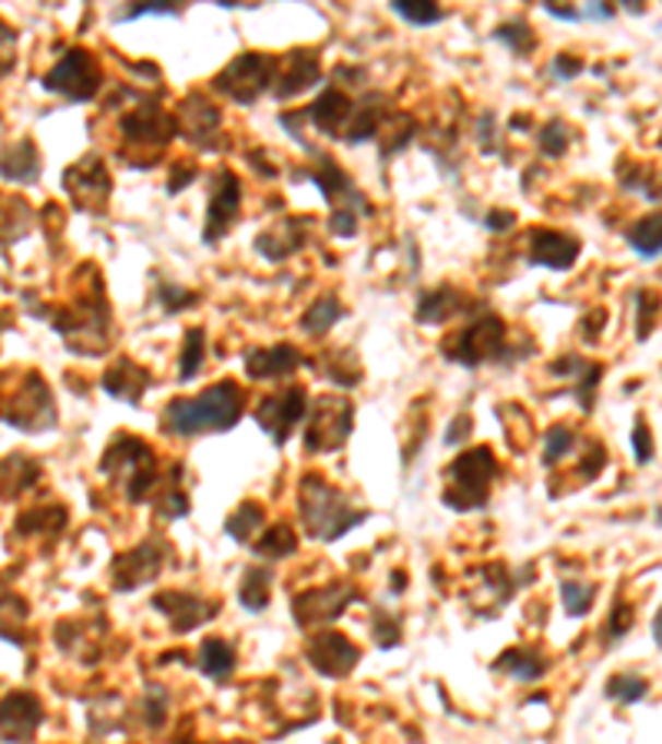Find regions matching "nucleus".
I'll return each mask as SVG.
<instances>
[{
  "label": "nucleus",
  "instance_id": "obj_1",
  "mask_svg": "<svg viewBox=\"0 0 662 744\" xmlns=\"http://www.w3.org/2000/svg\"><path fill=\"white\" fill-rule=\"evenodd\" d=\"M246 411V394L236 381H218L199 398H179L163 411V424L176 437H199L215 430H233Z\"/></svg>",
  "mask_w": 662,
  "mask_h": 744
},
{
  "label": "nucleus",
  "instance_id": "obj_33",
  "mask_svg": "<svg viewBox=\"0 0 662 744\" xmlns=\"http://www.w3.org/2000/svg\"><path fill=\"white\" fill-rule=\"evenodd\" d=\"M342 315H345V308H342V302H339L335 295H321V298L305 311L302 331H305V334H324V331H331V324H335Z\"/></svg>",
  "mask_w": 662,
  "mask_h": 744
},
{
  "label": "nucleus",
  "instance_id": "obj_29",
  "mask_svg": "<svg viewBox=\"0 0 662 744\" xmlns=\"http://www.w3.org/2000/svg\"><path fill=\"white\" fill-rule=\"evenodd\" d=\"M626 241H629V248L636 256H642V259H659V241H662V219L652 212V215H646V219H639L629 232H626Z\"/></svg>",
  "mask_w": 662,
  "mask_h": 744
},
{
  "label": "nucleus",
  "instance_id": "obj_27",
  "mask_svg": "<svg viewBox=\"0 0 662 744\" xmlns=\"http://www.w3.org/2000/svg\"><path fill=\"white\" fill-rule=\"evenodd\" d=\"M199 669L212 682H226L236 672V649L226 639H205L199 646Z\"/></svg>",
  "mask_w": 662,
  "mask_h": 744
},
{
  "label": "nucleus",
  "instance_id": "obj_30",
  "mask_svg": "<svg viewBox=\"0 0 662 744\" xmlns=\"http://www.w3.org/2000/svg\"><path fill=\"white\" fill-rule=\"evenodd\" d=\"M497 669L500 672H510L517 682H536L543 672H546V659L530 652V649H510L497 659Z\"/></svg>",
  "mask_w": 662,
  "mask_h": 744
},
{
  "label": "nucleus",
  "instance_id": "obj_25",
  "mask_svg": "<svg viewBox=\"0 0 662 744\" xmlns=\"http://www.w3.org/2000/svg\"><path fill=\"white\" fill-rule=\"evenodd\" d=\"M40 176V153L31 140H21L0 153V179L8 182H34Z\"/></svg>",
  "mask_w": 662,
  "mask_h": 744
},
{
  "label": "nucleus",
  "instance_id": "obj_13",
  "mask_svg": "<svg viewBox=\"0 0 662 744\" xmlns=\"http://www.w3.org/2000/svg\"><path fill=\"white\" fill-rule=\"evenodd\" d=\"M305 414H308V394H305V388H288L282 394L262 398V404L256 408V421L262 424V430L275 444H285L288 434L298 427V421Z\"/></svg>",
  "mask_w": 662,
  "mask_h": 744
},
{
  "label": "nucleus",
  "instance_id": "obj_22",
  "mask_svg": "<svg viewBox=\"0 0 662 744\" xmlns=\"http://www.w3.org/2000/svg\"><path fill=\"white\" fill-rule=\"evenodd\" d=\"M352 113H355V103L345 93H339V90L321 93L308 106V119L315 122L321 133H328V137H342L348 130V122H352Z\"/></svg>",
  "mask_w": 662,
  "mask_h": 744
},
{
  "label": "nucleus",
  "instance_id": "obj_37",
  "mask_svg": "<svg viewBox=\"0 0 662 744\" xmlns=\"http://www.w3.org/2000/svg\"><path fill=\"white\" fill-rule=\"evenodd\" d=\"M295 550H298V540L288 527H275V530L262 533V540L256 543V553L265 559H282V556H292Z\"/></svg>",
  "mask_w": 662,
  "mask_h": 744
},
{
  "label": "nucleus",
  "instance_id": "obj_34",
  "mask_svg": "<svg viewBox=\"0 0 662 744\" xmlns=\"http://www.w3.org/2000/svg\"><path fill=\"white\" fill-rule=\"evenodd\" d=\"M262 527H265V513H262L259 504H243V507L226 520V533H229L236 543H249Z\"/></svg>",
  "mask_w": 662,
  "mask_h": 744
},
{
  "label": "nucleus",
  "instance_id": "obj_46",
  "mask_svg": "<svg viewBox=\"0 0 662 744\" xmlns=\"http://www.w3.org/2000/svg\"><path fill=\"white\" fill-rule=\"evenodd\" d=\"M375 639H378V646H398V639H401V623L398 618H391V615H385V618H378L375 623Z\"/></svg>",
  "mask_w": 662,
  "mask_h": 744
},
{
  "label": "nucleus",
  "instance_id": "obj_10",
  "mask_svg": "<svg viewBox=\"0 0 662 744\" xmlns=\"http://www.w3.org/2000/svg\"><path fill=\"white\" fill-rule=\"evenodd\" d=\"M355 599H358V589H352V586H345V582L308 589V592L295 595V602H292V609H295V623H298L302 629L331 623V618H339Z\"/></svg>",
  "mask_w": 662,
  "mask_h": 744
},
{
  "label": "nucleus",
  "instance_id": "obj_18",
  "mask_svg": "<svg viewBox=\"0 0 662 744\" xmlns=\"http://www.w3.org/2000/svg\"><path fill=\"white\" fill-rule=\"evenodd\" d=\"M580 256V241L574 235L554 232V228H536L530 235V265H543V269H554L564 272L574 265V259Z\"/></svg>",
  "mask_w": 662,
  "mask_h": 744
},
{
  "label": "nucleus",
  "instance_id": "obj_32",
  "mask_svg": "<svg viewBox=\"0 0 662 744\" xmlns=\"http://www.w3.org/2000/svg\"><path fill=\"white\" fill-rule=\"evenodd\" d=\"M31 228V209L24 199H11L0 196V241H14L21 235H27Z\"/></svg>",
  "mask_w": 662,
  "mask_h": 744
},
{
  "label": "nucleus",
  "instance_id": "obj_7",
  "mask_svg": "<svg viewBox=\"0 0 662 744\" xmlns=\"http://www.w3.org/2000/svg\"><path fill=\"white\" fill-rule=\"evenodd\" d=\"M275 70H279V60L272 54H243L215 76V90L249 106L269 90V83H275Z\"/></svg>",
  "mask_w": 662,
  "mask_h": 744
},
{
  "label": "nucleus",
  "instance_id": "obj_50",
  "mask_svg": "<svg viewBox=\"0 0 662 744\" xmlns=\"http://www.w3.org/2000/svg\"><path fill=\"white\" fill-rule=\"evenodd\" d=\"M331 232L335 235H342V238H348V235H355L358 232V215L355 212H348V209H339L335 215H331Z\"/></svg>",
  "mask_w": 662,
  "mask_h": 744
},
{
  "label": "nucleus",
  "instance_id": "obj_17",
  "mask_svg": "<svg viewBox=\"0 0 662 744\" xmlns=\"http://www.w3.org/2000/svg\"><path fill=\"white\" fill-rule=\"evenodd\" d=\"M218 127H223V116H218V109L202 99V96H189L182 106H179V130L189 143H196L199 150H215L218 146Z\"/></svg>",
  "mask_w": 662,
  "mask_h": 744
},
{
  "label": "nucleus",
  "instance_id": "obj_3",
  "mask_svg": "<svg viewBox=\"0 0 662 744\" xmlns=\"http://www.w3.org/2000/svg\"><path fill=\"white\" fill-rule=\"evenodd\" d=\"M494 470H497V463H494V453L487 447L461 453L448 467L445 507H451V510H477V507H484L487 496H490Z\"/></svg>",
  "mask_w": 662,
  "mask_h": 744
},
{
  "label": "nucleus",
  "instance_id": "obj_47",
  "mask_svg": "<svg viewBox=\"0 0 662 744\" xmlns=\"http://www.w3.org/2000/svg\"><path fill=\"white\" fill-rule=\"evenodd\" d=\"M14 47H17V34L0 24V73H8L14 67Z\"/></svg>",
  "mask_w": 662,
  "mask_h": 744
},
{
  "label": "nucleus",
  "instance_id": "obj_54",
  "mask_svg": "<svg viewBox=\"0 0 662 744\" xmlns=\"http://www.w3.org/2000/svg\"><path fill=\"white\" fill-rule=\"evenodd\" d=\"M451 427H454V430H448V434H445V444L458 447V444H461V434H464V437L471 434V417H458Z\"/></svg>",
  "mask_w": 662,
  "mask_h": 744
},
{
  "label": "nucleus",
  "instance_id": "obj_9",
  "mask_svg": "<svg viewBox=\"0 0 662 744\" xmlns=\"http://www.w3.org/2000/svg\"><path fill=\"white\" fill-rule=\"evenodd\" d=\"M504 338H507V328L497 315H487V318H477L471 321L464 331H458L454 338L445 341V354L464 367H477L484 361H494L497 354H504Z\"/></svg>",
  "mask_w": 662,
  "mask_h": 744
},
{
  "label": "nucleus",
  "instance_id": "obj_51",
  "mask_svg": "<svg viewBox=\"0 0 662 744\" xmlns=\"http://www.w3.org/2000/svg\"><path fill=\"white\" fill-rule=\"evenodd\" d=\"M179 295H186V292H182V288H176V285H173V288H159V298L166 302V308H169V311H182V308H189V305H196V302H199L196 295H189V298H179Z\"/></svg>",
  "mask_w": 662,
  "mask_h": 744
},
{
  "label": "nucleus",
  "instance_id": "obj_43",
  "mask_svg": "<svg viewBox=\"0 0 662 744\" xmlns=\"http://www.w3.org/2000/svg\"><path fill=\"white\" fill-rule=\"evenodd\" d=\"M574 447V434L570 427H554V430H546V447H543V463L546 467H554L557 460H564Z\"/></svg>",
  "mask_w": 662,
  "mask_h": 744
},
{
  "label": "nucleus",
  "instance_id": "obj_4",
  "mask_svg": "<svg viewBox=\"0 0 662 744\" xmlns=\"http://www.w3.org/2000/svg\"><path fill=\"white\" fill-rule=\"evenodd\" d=\"M99 467H103V473H114V476L123 480L130 504L146 500V493L156 486V457L137 437H120L114 447L106 450Z\"/></svg>",
  "mask_w": 662,
  "mask_h": 744
},
{
  "label": "nucleus",
  "instance_id": "obj_58",
  "mask_svg": "<svg viewBox=\"0 0 662 744\" xmlns=\"http://www.w3.org/2000/svg\"><path fill=\"white\" fill-rule=\"evenodd\" d=\"M652 642H655V646L662 642V615H659V612L652 615Z\"/></svg>",
  "mask_w": 662,
  "mask_h": 744
},
{
  "label": "nucleus",
  "instance_id": "obj_44",
  "mask_svg": "<svg viewBox=\"0 0 662 744\" xmlns=\"http://www.w3.org/2000/svg\"><path fill=\"white\" fill-rule=\"evenodd\" d=\"M633 629V609L626 602H619L613 612H610V623H606V639L610 642H619L626 633Z\"/></svg>",
  "mask_w": 662,
  "mask_h": 744
},
{
  "label": "nucleus",
  "instance_id": "obj_8",
  "mask_svg": "<svg viewBox=\"0 0 662 744\" xmlns=\"http://www.w3.org/2000/svg\"><path fill=\"white\" fill-rule=\"evenodd\" d=\"M8 408L0 411V417H4L8 424H14L17 430H27V434H37V430H50L57 424V408H54V398H50V388L37 378V375H27L14 398L4 401Z\"/></svg>",
  "mask_w": 662,
  "mask_h": 744
},
{
  "label": "nucleus",
  "instance_id": "obj_14",
  "mask_svg": "<svg viewBox=\"0 0 662 744\" xmlns=\"http://www.w3.org/2000/svg\"><path fill=\"white\" fill-rule=\"evenodd\" d=\"M305 659L324 678H345L358 665L362 652L342 633H318L305 642Z\"/></svg>",
  "mask_w": 662,
  "mask_h": 744
},
{
  "label": "nucleus",
  "instance_id": "obj_60",
  "mask_svg": "<svg viewBox=\"0 0 662 744\" xmlns=\"http://www.w3.org/2000/svg\"><path fill=\"white\" fill-rule=\"evenodd\" d=\"M182 744H189V741H182Z\"/></svg>",
  "mask_w": 662,
  "mask_h": 744
},
{
  "label": "nucleus",
  "instance_id": "obj_41",
  "mask_svg": "<svg viewBox=\"0 0 662 744\" xmlns=\"http://www.w3.org/2000/svg\"><path fill=\"white\" fill-rule=\"evenodd\" d=\"M564 605H567V615H587L593 599H596V589L593 586H583V582H564Z\"/></svg>",
  "mask_w": 662,
  "mask_h": 744
},
{
  "label": "nucleus",
  "instance_id": "obj_35",
  "mask_svg": "<svg viewBox=\"0 0 662 744\" xmlns=\"http://www.w3.org/2000/svg\"><path fill=\"white\" fill-rule=\"evenodd\" d=\"M205 357V331L202 328H189L186 341H182V361H179V381H192L202 367Z\"/></svg>",
  "mask_w": 662,
  "mask_h": 744
},
{
  "label": "nucleus",
  "instance_id": "obj_48",
  "mask_svg": "<svg viewBox=\"0 0 662 744\" xmlns=\"http://www.w3.org/2000/svg\"><path fill=\"white\" fill-rule=\"evenodd\" d=\"M150 14L169 17V14H179V8H173V4H140V8L120 11V14H117V21H137V17H150Z\"/></svg>",
  "mask_w": 662,
  "mask_h": 744
},
{
  "label": "nucleus",
  "instance_id": "obj_2",
  "mask_svg": "<svg viewBox=\"0 0 662 744\" xmlns=\"http://www.w3.org/2000/svg\"><path fill=\"white\" fill-rule=\"evenodd\" d=\"M365 513L348 500L342 489L324 483L321 476L302 480V523L315 540H342L352 527H358Z\"/></svg>",
  "mask_w": 662,
  "mask_h": 744
},
{
  "label": "nucleus",
  "instance_id": "obj_39",
  "mask_svg": "<svg viewBox=\"0 0 662 744\" xmlns=\"http://www.w3.org/2000/svg\"><path fill=\"white\" fill-rule=\"evenodd\" d=\"M646 692H649V682L639 678V675H613V678L606 682V695H610L613 701H623V705L642 701Z\"/></svg>",
  "mask_w": 662,
  "mask_h": 744
},
{
  "label": "nucleus",
  "instance_id": "obj_55",
  "mask_svg": "<svg viewBox=\"0 0 662 744\" xmlns=\"http://www.w3.org/2000/svg\"><path fill=\"white\" fill-rule=\"evenodd\" d=\"M543 11H546L549 17H557V21H583V14H580V11H574V8H557V4H543Z\"/></svg>",
  "mask_w": 662,
  "mask_h": 744
},
{
  "label": "nucleus",
  "instance_id": "obj_36",
  "mask_svg": "<svg viewBox=\"0 0 662 744\" xmlns=\"http://www.w3.org/2000/svg\"><path fill=\"white\" fill-rule=\"evenodd\" d=\"M269 595H272V576L265 569H252L246 579H243V589H239V602L252 612H262L269 605Z\"/></svg>",
  "mask_w": 662,
  "mask_h": 744
},
{
  "label": "nucleus",
  "instance_id": "obj_6",
  "mask_svg": "<svg viewBox=\"0 0 662 744\" xmlns=\"http://www.w3.org/2000/svg\"><path fill=\"white\" fill-rule=\"evenodd\" d=\"M355 424V408L345 398H318L305 421V447L311 453L339 450Z\"/></svg>",
  "mask_w": 662,
  "mask_h": 744
},
{
  "label": "nucleus",
  "instance_id": "obj_16",
  "mask_svg": "<svg viewBox=\"0 0 662 744\" xmlns=\"http://www.w3.org/2000/svg\"><path fill=\"white\" fill-rule=\"evenodd\" d=\"M239 202H243V189L236 173H218L205 209V232H202L205 245H215V238H223L233 228V222L239 219Z\"/></svg>",
  "mask_w": 662,
  "mask_h": 744
},
{
  "label": "nucleus",
  "instance_id": "obj_11",
  "mask_svg": "<svg viewBox=\"0 0 662 744\" xmlns=\"http://www.w3.org/2000/svg\"><path fill=\"white\" fill-rule=\"evenodd\" d=\"M120 130L127 146H143V150H163L173 133H176V122L173 116H166L156 103H143L137 109H127L120 119Z\"/></svg>",
  "mask_w": 662,
  "mask_h": 744
},
{
  "label": "nucleus",
  "instance_id": "obj_5",
  "mask_svg": "<svg viewBox=\"0 0 662 744\" xmlns=\"http://www.w3.org/2000/svg\"><path fill=\"white\" fill-rule=\"evenodd\" d=\"M103 83V70H99V60L96 54L83 50V47H73L67 50L57 67L44 76V86L70 103H86L93 99V93L99 90Z\"/></svg>",
  "mask_w": 662,
  "mask_h": 744
},
{
  "label": "nucleus",
  "instance_id": "obj_15",
  "mask_svg": "<svg viewBox=\"0 0 662 744\" xmlns=\"http://www.w3.org/2000/svg\"><path fill=\"white\" fill-rule=\"evenodd\" d=\"M44 721V705L31 692H14L0 701V741L31 744Z\"/></svg>",
  "mask_w": 662,
  "mask_h": 744
},
{
  "label": "nucleus",
  "instance_id": "obj_20",
  "mask_svg": "<svg viewBox=\"0 0 662 744\" xmlns=\"http://www.w3.org/2000/svg\"><path fill=\"white\" fill-rule=\"evenodd\" d=\"M153 605L166 609L176 633H192L202 623H209V618H215V602H205V599L189 595V592H159L153 599Z\"/></svg>",
  "mask_w": 662,
  "mask_h": 744
},
{
  "label": "nucleus",
  "instance_id": "obj_26",
  "mask_svg": "<svg viewBox=\"0 0 662 744\" xmlns=\"http://www.w3.org/2000/svg\"><path fill=\"white\" fill-rule=\"evenodd\" d=\"M37 476H40V467L31 457H24V453H14L8 460H0V496H4V500L21 496L27 486H34Z\"/></svg>",
  "mask_w": 662,
  "mask_h": 744
},
{
  "label": "nucleus",
  "instance_id": "obj_56",
  "mask_svg": "<svg viewBox=\"0 0 662 744\" xmlns=\"http://www.w3.org/2000/svg\"><path fill=\"white\" fill-rule=\"evenodd\" d=\"M192 176H196L192 169H179L176 176H169V192H182L192 182Z\"/></svg>",
  "mask_w": 662,
  "mask_h": 744
},
{
  "label": "nucleus",
  "instance_id": "obj_28",
  "mask_svg": "<svg viewBox=\"0 0 662 744\" xmlns=\"http://www.w3.org/2000/svg\"><path fill=\"white\" fill-rule=\"evenodd\" d=\"M27 618H31L27 602L17 599V595L8 592V589H0V639L24 646V642H27V639H24V636H27Z\"/></svg>",
  "mask_w": 662,
  "mask_h": 744
},
{
  "label": "nucleus",
  "instance_id": "obj_21",
  "mask_svg": "<svg viewBox=\"0 0 662 744\" xmlns=\"http://www.w3.org/2000/svg\"><path fill=\"white\" fill-rule=\"evenodd\" d=\"M318 76H321L318 57H315V54H305V50H295V54H288V57L279 63V70H275V96H279V99H292V96H298L302 90L315 86Z\"/></svg>",
  "mask_w": 662,
  "mask_h": 744
},
{
  "label": "nucleus",
  "instance_id": "obj_49",
  "mask_svg": "<svg viewBox=\"0 0 662 744\" xmlns=\"http://www.w3.org/2000/svg\"><path fill=\"white\" fill-rule=\"evenodd\" d=\"M633 450H636V463H649L652 460V437H649V427L642 421L633 427Z\"/></svg>",
  "mask_w": 662,
  "mask_h": 744
},
{
  "label": "nucleus",
  "instance_id": "obj_38",
  "mask_svg": "<svg viewBox=\"0 0 662 744\" xmlns=\"http://www.w3.org/2000/svg\"><path fill=\"white\" fill-rule=\"evenodd\" d=\"M391 11L398 17H404L407 24H417V27H430L437 21H445V11H440L437 4H421V0H391Z\"/></svg>",
  "mask_w": 662,
  "mask_h": 744
},
{
  "label": "nucleus",
  "instance_id": "obj_59",
  "mask_svg": "<svg viewBox=\"0 0 662 744\" xmlns=\"http://www.w3.org/2000/svg\"><path fill=\"white\" fill-rule=\"evenodd\" d=\"M391 582H394L391 589H394V592H401V589H404V572H394V576H391Z\"/></svg>",
  "mask_w": 662,
  "mask_h": 744
},
{
  "label": "nucleus",
  "instance_id": "obj_52",
  "mask_svg": "<svg viewBox=\"0 0 662 744\" xmlns=\"http://www.w3.org/2000/svg\"><path fill=\"white\" fill-rule=\"evenodd\" d=\"M554 70H557V76H560V80H574V76H580V73H583V63H580L577 57L560 54V57L554 60Z\"/></svg>",
  "mask_w": 662,
  "mask_h": 744
},
{
  "label": "nucleus",
  "instance_id": "obj_23",
  "mask_svg": "<svg viewBox=\"0 0 662 744\" xmlns=\"http://www.w3.org/2000/svg\"><path fill=\"white\" fill-rule=\"evenodd\" d=\"M302 364L298 351L292 344H275V347H256L246 357V370L256 381H272V378H288L292 370Z\"/></svg>",
  "mask_w": 662,
  "mask_h": 744
},
{
  "label": "nucleus",
  "instance_id": "obj_19",
  "mask_svg": "<svg viewBox=\"0 0 662 744\" xmlns=\"http://www.w3.org/2000/svg\"><path fill=\"white\" fill-rule=\"evenodd\" d=\"M163 569V553L156 550V543H143L123 556H117L114 563V582L120 592H133L146 582H153Z\"/></svg>",
  "mask_w": 662,
  "mask_h": 744
},
{
  "label": "nucleus",
  "instance_id": "obj_12",
  "mask_svg": "<svg viewBox=\"0 0 662 744\" xmlns=\"http://www.w3.org/2000/svg\"><path fill=\"white\" fill-rule=\"evenodd\" d=\"M63 189L80 212H99L109 199V173L96 156H86L63 173Z\"/></svg>",
  "mask_w": 662,
  "mask_h": 744
},
{
  "label": "nucleus",
  "instance_id": "obj_42",
  "mask_svg": "<svg viewBox=\"0 0 662 744\" xmlns=\"http://www.w3.org/2000/svg\"><path fill=\"white\" fill-rule=\"evenodd\" d=\"M567 146H570V130L564 127L560 119H549L543 127V133H540V150L546 156H564Z\"/></svg>",
  "mask_w": 662,
  "mask_h": 744
},
{
  "label": "nucleus",
  "instance_id": "obj_31",
  "mask_svg": "<svg viewBox=\"0 0 662 744\" xmlns=\"http://www.w3.org/2000/svg\"><path fill=\"white\" fill-rule=\"evenodd\" d=\"M461 308V295L454 288H440V292H427L417 305V321L421 324H437L448 321L454 311Z\"/></svg>",
  "mask_w": 662,
  "mask_h": 744
},
{
  "label": "nucleus",
  "instance_id": "obj_45",
  "mask_svg": "<svg viewBox=\"0 0 662 744\" xmlns=\"http://www.w3.org/2000/svg\"><path fill=\"white\" fill-rule=\"evenodd\" d=\"M166 705H169V698H166L163 688H150V692H146V698H143V715L150 718V728H159V724L166 721Z\"/></svg>",
  "mask_w": 662,
  "mask_h": 744
},
{
  "label": "nucleus",
  "instance_id": "obj_57",
  "mask_svg": "<svg viewBox=\"0 0 662 744\" xmlns=\"http://www.w3.org/2000/svg\"><path fill=\"white\" fill-rule=\"evenodd\" d=\"M583 17H593V21H610L613 17V8H603V4H590L587 11H580Z\"/></svg>",
  "mask_w": 662,
  "mask_h": 744
},
{
  "label": "nucleus",
  "instance_id": "obj_53",
  "mask_svg": "<svg viewBox=\"0 0 662 744\" xmlns=\"http://www.w3.org/2000/svg\"><path fill=\"white\" fill-rule=\"evenodd\" d=\"M517 219L510 215V212H504V209H497V212H487V219H484V225L487 228H494V232H507L510 225H513Z\"/></svg>",
  "mask_w": 662,
  "mask_h": 744
},
{
  "label": "nucleus",
  "instance_id": "obj_40",
  "mask_svg": "<svg viewBox=\"0 0 662 744\" xmlns=\"http://www.w3.org/2000/svg\"><path fill=\"white\" fill-rule=\"evenodd\" d=\"M494 37H497L500 44H507L517 57H527V54L536 47V37H533V31H530L523 21H520V24H504V27H497Z\"/></svg>",
  "mask_w": 662,
  "mask_h": 744
},
{
  "label": "nucleus",
  "instance_id": "obj_24",
  "mask_svg": "<svg viewBox=\"0 0 662 744\" xmlns=\"http://www.w3.org/2000/svg\"><path fill=\"white\" fill-rule=\"evenodd\" d=\"M146 388H150V375H146L140 364H133L127 357L120 364H114L103 375V391L120 398V401H127V404H140V398H143Z\"/></svg>",
  "mask_w": 662,
  "mask_h": 744
}]
</instances>
